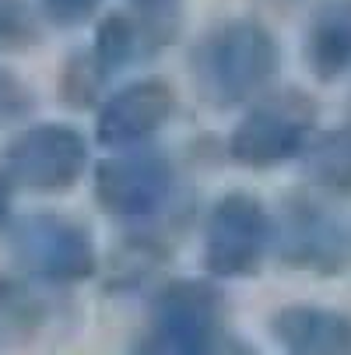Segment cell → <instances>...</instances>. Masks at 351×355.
Wrapping results in <instances>:
<instances>
[{"mask_svg": "<svg viewBox=\"0 0 351 355\" xmlns=\"http://www.w3.org/2000/svg\"><path fill=\"white\" fill-rule=\"evenodd\" d=\"M15 193H18L15 183L8 180L4 169H0V236H4V232L11 229V222L18 218V215H15Z\"/></svg>", "mask_w": 351, "mask_h": 355, "instance_id": "20", "label": "cell"}, {"mask_svg": "<svg viewBox=\"0 0 351 355\" xmlns=\"http://www.w3.org/2000/svg\"><path fill=\"white\" fill-rule=\"evenodd\" d=\"M271 341L285 355H351V313L320 302H288L271 317Z\"/></svg>", "mask_w": 351, "mask_h": 355, "instance_id": "11", "label": "cell"}, {"mask_svg": "<svg viewBox=\"0 0 351 355\" xmlns=\"http://www.w3.org/2000/svg\"><path fill=\"white\" fill-rule=\"evenodd\" d=\"M4 243L15 271L49 288L84 285L102 268L91 229L64 211L42 208L18 215L4 232Z\"/></svg>", "mask_w": 351, "mask_h": 355, "instance_id": "3", "label": "cell"}, {"mask_svg": "<svg viewBox=\"0 0 351 355\" xmlns=\"http://www.w3.org/2000/svg\"><path fill=\"white\" fill-rule=\"evenodd\" d=\"M179 21H165V18H144L134 8H120V11H106L95 21V35H91V53L102 64V71L113 78L147 57L162 53V49L176 39Z\"/></svg>", "mask_w": 351, "mask_h": 355, "instance_id": "10", "label": "cell"}, {"mask_svg": "<svg viewBox=\"0 0 351 355\" xmlns=\"http://www.w3.org/2000/svg\"><path fill=\"white\" fill-rule=\"evenodd\" d=\"M35 4H39L49 28L74 32V28H84V25L102 18L106 0H35Z\"/></svg>", "mask_w": 351, "mask_h": 355, "instance_id": "18", "label": "cell"}, {"mask_svg": "<svg viewBox=\"0 0 351 355\" xmlns=\"http://www.w3.org/2000/svg\"><path fill=\"white\" fill-rule=\"evenodd\" d=\"M320 106L306 88H271L253 98L228 134V159L249 173H271L298 162L309 137L316 134Z\"/></svg>", "mask_w": 351, "mask_h": 355, "instance_id": "4", "label": "cell"}, {"mask_svg": "<svg viewBox=\"0 0 351 355\" xmlns=\"http://www.w3.org/2000/svg\"><path fill=\"white\" fill-rule=\"evenodd\" d=\"M176 190V166L155 144L113 148L91 166V197L102 215L144 225L152 222Z\"/></svg>", "mask_w": 351, "mask_h": 355, "instance_id": "7", "label": "cell"}, {"mask_svg": "<svg viewBox=\"0 0 351 355\" xmlns=\"http://www.w3.org/2000/svg\"><path fill=\"white\" fill-rule=\"evenodd\" d=\"M134 355H260L228 331L218 278H172L147 302V327Z\"/></svg>", "mask_w": 351, "mask_h": 355, "instance_id": "2", "label": "cell"}, {"mask_svg": "<svg viewBox=\"0 0 351 355\" xmlns=\"http://www.w3.org/2000/svg\"><path fill=\"white\" fill-rule=\"evenodd\" d=\"M25 275H0V352L35 345L57 317V302Z\"/></svg>", "mask_w": 351, "mask_h": 355, "instance_id": "13", "label": "cell"}, {"mask_svg": "<svg viewBox=\"0 0 351 355\" xmlns=\"http://www.w3.org/2000/svg\"><path fill=\"white\" fill-rule=\"evenodd\" d=\"M298 169L316 193L351 197V123L316 130L298 155Z\"/></svg>", "mask_w": 351, "mask_h": 355, "instance_id": "14", "label": "cell"}, {"mask_svg": "<svg viewBox=\"0 0 351 355\" xmlns=\"http://www.w3.org/2000/svg\"><path fill=\"white\" fill-rule=\"evenodd\" d=\"M179 110V95L165 78H134L120 88L106 92V98L95 110V141L106 151L152 144L155 134L169 127Z\"/></svg>", "mask_w": 351, "mask_h": 355, "instance_id": "9", "label": "cell"}, {"mask_svg": "<svg viewBox=\"0 0 351 355\" xmlns=\"http://www.w3.org/2000/svg\"><path fill=\"white\" fill-rule=\"evenodd\" d=\"M271 257L291 271L334 278L351 257V232L313 193L295 190L281 197L274 211V253Z\"/></svg>", "mask_w": 351, "mask_h": 355, "instance_id": "8", "label": "cell"}, {"mask_svg": "<svg viewBox=\"0 0 351 355\" xmlns=\"http://www.w3.org/2000/svg\"><path fill=\"white\" fill-rule=\"evenodd\" d=\"M306 71L334 85L351 74V0H320L303 32Z\"/></svg>", "mask_w": 351, "mask_h": 355, "instance_id": "12", "label": "cell"}, {"mask_svg": "<svg viewBox=\"0 0 351 355\" xmlns=\"http://www.w3.org/2000/svg\"><path fill=\"white\" fill-rule=\"evenodd\" d=\"M32 113H35V92H32V85L18 71L0 64V130L21 127Z\"/></svg>", "mask_w": 351, "mask_h": 355, "instance_id": "17", "label": "cell"}, {"mask_svg": "<svg viewBox=\"0 0 351 355\" xmlns=\"http://www.w3.org/2000/svg\"><path fill=\"white\" fill-rule=\"evenodd\" d=\"M106 85H109V74L95 60L91 46H84V49H74V53L64 60L60 78H57V95H60V103L67 110L91 113L106 98Z\"/></svg>", "mask_w": 351, "mask_h": 355, "instance_id": "15", "label": "cell"}, {"mask_svg": "<svg viewBox=\"0 0 351 355\" xmlns=\"http://www.w3.org/2000/svg\"><path fill=\"white\" fill-rule=\"evenodd\" d=\"M127 8H134L144 18H165V21H179L183 0H127Z\"/></svg>", "mask_w": 351, "mask_h": 355, "instance_id": "19", "label": "cell"}, {"mask_svg": "<svg viewBox=\"0 0 351 355\" xmlns=\"http://www.w3.org/2000/svg\"><path fill=\"white\" fill-rule=\"evenodd\" d=\"M46 18L32 0H0V53H25L39 46Z\"/></svg>", "mask_w": 351, "mask_h": 355, "instance_id": "16", "label": "cell"}, {"mask_svg": "<svg viewBox=\"0 0 351 355\" xmlns=\"http://www.w3.org/2000/svg\"><path fill=\"white\" fill-rule=\"evenodd\" d=\"M281 74V42L253 15H232L208 25L190 46V78L200 103L232 113L271 92Z\"/></svg>", "mask_w": 351, "mask_h": 355, "instance_id": "1", "label": "cell"}, {"mask_svg": "<svg viewBox=\"0 0 351 355\" xmlns=\"http://www.w3.org/2000/svg\"><path fill=\"white\" fill-rule=\"evenodd\" d=\"M274 253V211L257 193L228 190L204 215L200 264L218 282H239L260 275Z\"/></svg>", "mask_w": 351, "mask_h": 355, "instance_id": "6", "label": "cell"}, {"mask_svg": "<svg viewBox=\"0 0 351 355\" xmlns=\"http://www.w3.org/2000/svg\"><path fill=\"white\" fill-rule=\"evenodd\" d=\"M91 141L64 120H25L0 148V169L15 190L35 197L71 193L91 176Z\"/></svg>", "mask_w": 351, "mask_h": 355, "instance_id": "5", "label": "cell"}]
</instances>
